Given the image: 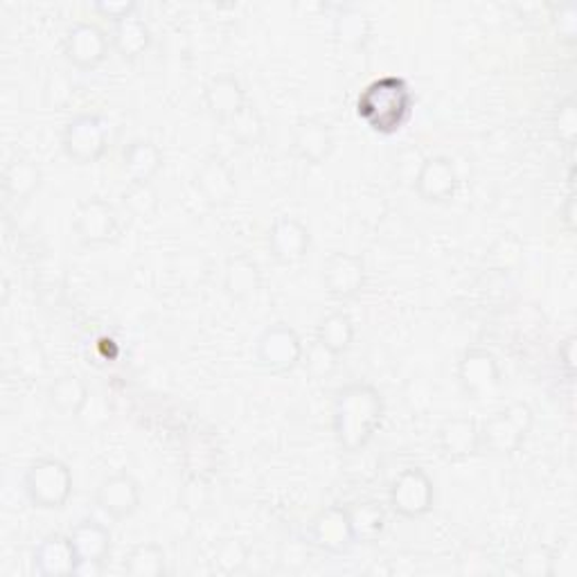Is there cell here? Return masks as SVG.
<instances>
[{
    "label": "cell",
    "instance_id": "cell-11",
    "mask_svg": "<svg viewBox=\"0 0 577 577\" xmlns=\"http://www.w3.org/2000/svg\"><path fill=\"white\" fill-rule=\"evenodd\" d=\"M111 51V36L96 23L77 21L64 36V55L77 70H96L102 66Z\"/></svg>",
    "mask_w": 577,
    "mask_h": 577
},
{
    "label": "cell",
    "instance_id": "cell-7",
    "mask_svg": "<svg viewBox=\"0 0 577 577\" xmlns=\"http://www.w3.org/2000/svg\"><path fill=\"white\" fill-rule=\"evenodd\" d=\"M435 503L433 478L422 467H407L399 471L390 482L388 506L390 510L407 521L424 519Z\"/></svg>",
    "mask_w": 577,
    "mask_h": 577
},
{
    "label": "cell",
    "instance_id": "cell-33",
    "mask_svg": "<svg viewBox=\"0 0 577 577\" xmlns=\"http://www.w3.org/2000/svg\"><path fill=\"white\" fill-rule=\"evenodd\" d=\"M251 548L242 540H224L214 553V568L224 575H235L248 564Z\"/></svg>",
    "mask_w": 577,
    "mask_h": 577
},
{
    "label": "cell",
    "instance_id": "cell-12",
    "mask_svg": "<svg viewBox=\"0 0 577 577\" xmlns=\"http://www.w3.org/2000/svg\"><path fill=\"white\" fill-rule=\"evenodd\" d=\"M307 535H309V544L328 555H345L354 544H357L354 542L347 508L343 506L323 508L312 519V523H309Z\"/></svg>",
    "mask_w": 577,
    "mask_h": 577
},
{
    "label": "cell",
    "instance_id": "cell-19",
    "mask_svg": "<svg viewBox=\"0 0 577 577\" xmlns=\"http://www.w3.org/2000/svg\"><path fill=\"white\" fill-rule=\"evenodd\" d=\"M246 102L248 100L242 81L231 73L214 75L203 88V104L208 113L221 124H226Z\"/></svg>",
    "mask_w": 577,
    "mask_h": 577
},
{
    "label": "cell",
    "instance_id": "cell-18",
    "mask_svg": "<svg viewBox=\"0 0 577 577\" xmlns=\"http://www.w3.org/2000/svg\"><path fill=\"white\" fill-rule=\"evenodd\" d=\"M336 149L334 131L328 122L319 118H307L296 122L291 133V152L298 160L307 165L325 163Z\"/></svg>",
    "mask_w": 577,
    "mask_h": 577
},
{
    "label": "cell",
    "instance_id": "cell-34",
    "mask_svg": "<svg viewBox=\"0 0 577 577\" xmlns=\"http://www.w3.org/2000/svg\"><path fill=\"white\" fill-rule=\"evenodd\" d=\"M557 557L548 548H532L519 559V573L528 577H551L557 573Z\"/></svg>",
    "mask_w": 577,
    "mask_h": 577
},
{
    "label": "cell",
    "instance_id": "cell-8",
    "mask_svg": "<svg viewBox=\"0 0 577 577\" xmlns=\"http://www.w3.org/2000/svg\"><path fill=\"white\" fill-rule=\"evenodd\" d=\"M461 390L474 399V402H485L501 390L503 373L495 354L485 347H469L458 362L456 370Z\"/></svg>",
    "mask_w": 577,
    "mask_h": 577
},
{
    "label": "cell",
    "instance_id": "cell-21",
    "mask_svg": "<svg viewBox=\"0 0 577 577\" xmlns=\"http://www.w3.org/2000/svg\"><path fill=\"white\" fill-rule=\"evenodd\" d=\"M165 165V156L154 141L136 138L131 141L122 154V167L129 184L149 186Z\"/></svg>",
    "mask_w": 577,
    "mask_h": 577
},
{
    "label": "cell",
    "instance_id": "cell-23",
    "mask_svg": "<svg viewBox=\"0 0 577 577\" xmlns=\"http://www.w3.org/2000/svg\"><path fill=\"white\" fill-rule=\"evenodd\" d=\"M224 289L237 302H246L255 298L262 289L259 264L246 253H237L229 257L224 266Z\"/></svg>",
    "mask_w": 577,
    "mask_h": 577
},
{
    "label": "cell",
    "instance_id": "cell-20",
    "mask_svg": "<svg viewBox=\"0 0 577 577\" xmlns=\"http://www.w3.org/2000/svg\"><path fill=\"white\" fill-rule=\"evenodd\" d=\"M79 564L70 535L53 532L34 551V570L41 577H68L75 575Z\"/></svg>",
    "mask_w": 577,
    "mask_h": 577
},
{
    "label": "cell",
    "instance_id": "cell-2",
    "mask_svg": "<svg viewBox=\"0 0 577 577\" xmlns=\"http://www.w3.org/2000/svg\"><path fill=\"white\" fill-rule=\"evenodd\" d=\"M413 113V93L402 77H379L370 81L359 100L357 115L377 133L392 136L402 129Z\"/></svg>",
    "mask_w": 577,
    "mask_h": 577
},
{
    "label": "cell",
    "instance_id": "cell-41",
    "mask_svg": "<svg viewBox=\"0 0 577 577\" xmlns=\"http://www.w3.org/2000/svg\"><path fill=\"white\" fill-rule=\"evenodd\" d=\"M564 224H566L568 233L575 231V199H573V195L568 197V201L564 206Z\"/></svg>",
    "mask_w": 577,
    "mask_h": 577
},
{
    "label": "cell",
    "instance_id": "cell-14",
    "mask_svg": "<svg viewBox=\"0 0 577 577\" xmlns=\"http://www.w3.org/2000/svg\"><path fill=\"white\" fill-rule=\"evenodd\" d=\"M266 244H269V253L278 264L296 266L307 259L309 251H312V233H309L307 224L296 217H278L269 235H266Z\"/></svg>",
    "mask_w": 577,
    "mask_h": 577
},
{
    "label": "cell",
    "instance_id": "cell-16",
    "mask_svg": "<svg viewBox=\"0 0 577 577\" xmlns=\"http://www.w3.org/2000/svg\"><path fill=\"white\" fill-rule=\"evenodd\" d=\"M440 456L450 463H467L482 452L480 424L465 415L447 418L437 429Z\"/></svg>",
    "mask_w": 577,
    "mask_h": 577
},
{
    "label": "cell",
    "instance_id": "cell-15",
    "mask_svg": "<svg viewBox=\"0 0 577 577\" xmlns=\"http://www.w3.org/2000/svg\"><path fill=\"white\" fill-rule=\"evenodd\" d=\"M143 490L141 482L126 471H118L98 485L96 506L111 519L124 521L141 510Z\"/></svg>",
    "mask_w": 577,
    "mask_h": 577
},
{
    "label": "cell",
    "instance_id": "cell-9",
    "mask_svg": "<svg viewBox=\"0 0 577 577\" xmlns=\"http://www.w3.org/2000/svg\"><path fill=\"white\" fill-rule=\"evenodd\" d=\"M73 229L84 246H109L120 237V217L107 199L91 197L79 203Z\"/></svg>",
    "mask_w": 577,
    "mask_h": 577
},
{
    "label": "cell",
    "instance_id": "cell-30",
    "mask_svg": "<svg viewBox=\"0 0 577 577\" xmlns=\"http://www.w3.org/2000/svg\"><path fill=\"white\" fill-rule=\"evenodd\" d=\"M224 126L229 129L231 136L244 147H257V145H262V141L266 136L264 118L257 111V107L251 102H246Z\"/></svg>",
    "mask_w": 577,
    "mask_h": 577
},
{
    "label": "cell",
    "instance_id": "cell-25",
    "mask_svg": "<svg viewBox=\"0 0 577 577\" xmlns=\"http://www.w3.org/2000/svg\"><path fill=\"white\" fill-rule=\"evenodd\" d=\"M48 402L57 413L79 418L91 402V388L79 375L64 373L48 386Z\"/></svg>",
    "mask_w": 577,
    "mask_h": 577
},
{
    "label": "cell",
    "instance_id": "cell-35",
    "mask_svg": "<svg viewBox=\"0 0 577 577\" xmlns=\"http://www.w3.org/2000/svg\"><path fill=\"white\" fill-rule=\"evenodd\" d=\"M304 366L307 373L312 375L314 379H328L336 368H339V357L332 354L330 349H325L321 343H312V347L304 349Z\"/></svg>",
    "mask_w": 577,
    "mask_h": 577
},
{
    "label": "cell",
    "instance_id": "cell-5",
    "mask_svg": "<svg viewBox=\"0 0 577 577\" xmlns=\"http://www.w3.org/2000/svg\"><path fill=\"white\" fill-rule=\"evenodd\" d=\"M304 359V345L300 334L287 323L266 328L255 343V362L269 375H291Z\"/></svg>",
    "mask_w": 577,
    "mask_h": 577
},
{
    "label": "cell",
    "instance_id": "cell-36",
    "mask_svg": "<svg viewBox=\"0 0 577 577\" xmlns=\"http://www.w3.org/2000/svg\"><path fill=\"white\" fill-rule=\"evenodd\" d=\"M555 126H557V136L566 147L575 145L577 136V113H575V102L566 100L559 104V111L555 115Z\"/></svg>",
    "mask_w": 577,
    "mask_h": 577
},
{
    "label": "cell",
    "instance_id": "cell-29",
    "mask_svg": "<svg viewBox=\"0 0 577 577\" xmlns=\"http://www.w3.org/2000/svg\"><path fill=\"white\" fill-rule=\"evenodd\" d=\"M122 568L131 577H163L167 573V553L156 542H141L126 553Z\"/></svg>",
    "mask_w": 577,
    "mask_h": 577
},
{
    "label": "cell",
    "instance_id": "cell-13",
    "mask_svg": "<svg viewBox=\"0 0 577 577\" xmlns=\"http://www.w3.org/2000/svg\"><path fill=\"white\" fill-rule=\"evenodd\" d=\"M418 197L426 203H447L458 195L461 176L452 158L429 156L420 163L413 184Z\"/></svg>",
    "mask_w": 577,
    "mask_h": 577
},
{
    "label": "cell",
    "instance_id": "cell-40",
    "mask_svg": "<svg viewBox=\"0 0 577 577\" xmlns=\"http://www.w3.org/2000/svg\"><path fill=\"white\" fill-rule=\"evenodd\" d=\"M104 570H107V564H100V562H79L75 575H79V577H100V575H104Z\"/></svg>",
    "mask_w": 577,
    "mask_h": 577
},
{
    "label": "cell",
    "instance_id": "cell-26",
    "mask_svg": "<svg viewBox=\"0 0 577 577\" xmlns=\"http://www.w3.org/2000/svg\"><path fill=\"white\" fill-rule=\"evenodd\" d=\"M43 184L41 167L30 158H14L3 171V190L10 201L27 203Z\"/></svg>",
    "mask_w": 577,
    "mask_h": 577
},
{
    "label": "cell",
    "instance_id": "cell-28",
    "mask_svg": "<svg viewBox=\"0 0 577 577\" xmlns=\"http://www.w3.org/2000/svg\"><path fill=\"white\" fill-rule=\"evenodd\" d=\"M354 334H357V330H354L352 317L343 312V309H339V312H332L325 319H321L317 328V343H321L325 349H330L341 359L343 354L349 352L354 343Z\"/></svg>",
    "mask_w": 577,
    "mask_h": 577
},
{
    "label": "cell",
    "instance_id": "cell-17",
    "mask_svg": "<svg viewBox=\"0 0 577 577\" xmlns=\"http://www.w3.org/2000/svg\"><path fill=\"white\" fill-rule=\"evenodd\" d=\"M195 188L203 197V201L212 208H226L237 195L235 169L226 158L217 154L203 158V163L195 171Z\"/></svg>",
    "mask_w": 577,
    "mask_h": 577
},
{
    "label": "cell",
    "instance_id": "cell-32",
    "mask_svg": "<svg viewBox=\"0 0 577 577\" xmlns=\"http://www.w3.org/2000/svg\"><path fill=\"white\" fill-rule=\"evenodd\" d=\"M336 36L343 46L362 48L370 36V21L357 10H343L336 19Z\"/></svg>",
    "mask_w": 577,
    "mask_h": 577
},
{
    "label": "cell",
    "instance_id": "cell-37",
    "mask_svg": "<svg viewBox=\"0 0 577 577\" xmlns=\"http://www.w3.org/2000/svg\"><path fill=\"white\" fill-rule=\"evenodd\" d=\"M93 10L102 16L109 19L111 23H118L131 14L138 12V5L133 0H100V3L93 5Z\"/></svg>",
    "mask_w": 577,
    "mask_h": 577
},
{
    "label": "cell",
    "instance_id": "cell-1",
    "mask_svg": "<svg viewBox=\"0 0 577 577\" xmlns=\"http://www.w3.org/2000/svg\"><path fill=\"white\" fill-rule=\"evenodd\" d=\"M386 418L381 392L366 381L343 386L332 407V431L339 447L347 454L364 452L379 433Z\"/></svg>",
    "mask_w": 577,
    "mask_h": 577
},
{
    "label": "cell",
    "instance_id": "cell-38",
    "mask_svg": "<svg viewBox=\"0 0 577 577\" xmlns=\"http://www.w3.org/2000/svg\"><path fill=\"white\" fill-rule=\"evenodd\" d=\"M557 30H559V36L568 43L575 41V34H577V8L575 5H559L557 8Z\"/></svg>",
    "mask_w": 577,
    "mask_h": 577
},
{
    "label": "cell",
    "instance_id": "cell-39",
    "mask_svg": "<svg viewBox=\"0 0 577 577\" xmlns=\"http://www.w3.org/2000/svg\"><path fill=\"white\" fill-rule=\"evenodd\" d=\"M559 359L566 368V375L568 379L573 377V370H575V336H568L562 345H559Z\"/></svg>",
    "mask_w": 577,
    "mask_h": 577
},
{
    "label": "cell",
    "instance_id": "cell-24",
    "mask_svg": "<svg viewBox=\"0 0 577 577\" xmlns=\"http://www.w3.org/2000/svg\"><path fill=\"white\" fill-rule=\"evenodd\" d=\"M152 46V30L145 23V19L131 14L118 23H113L111 34V48L124 59V62H136L141 59Z\"/></svg>",
    "mask_w": 577,
    "mask_h": 577
},
{
    "label": "cell",
    "instance_id": "cell-4",
    "mask_svg": "<svg viewBox=\"0 0 577 577\" xmlns=\"http://www.w3.org/2000/svg\"><path fill=\"white\" fill-rule=\"evenodd\" d=\"M75 478L70 467L53 456L34 461L23 476V492L38 510H62L73 497Z\"/></svg>",
    "mask_w": 577,
    "mask_h": 577
},
{
    "label": "cell",
    "instance_id": "cell-6",
    "mask_svg": "<svg viewBox=\"0 0 577 577\" xmlns=\"http://www.w3.org/2000/svg\"><path fill=\"white\" fill-rule=\"evenodd\" d=\"M62 149L75 165H96L109 149V124L102 115L79 113L62 131Z\"/></svg>",
    "mask_w": 577,
    "mask_h": 577
},
{
    "label": "cell",
    "instance_id": "cell-10",
    "mask_svg": "<svg viewBox=\"0 0 577 577\" xmlns=\"http://www.w3.org/2000/svg\"><path fill=\"white\" fill-rule=\"evenodd\" d=\"M368 271L362 255L332 253L323 264L325 293L336 302H349L359 298L366 289Z\"/></svg>",
    "mask_w": 577,
    "mask_h": 577
},
{
    "label": "cell",
    "instance_id": "cell-22",
    "mask_svg": "<svg viewBox=\"0 0 577 577\" xmlns=\"http://www.w3.org/2000/svg\"><path fill=\"white\" fill-rule=\"evenodd\" d=\"M70 540L79 562H100V564L109 562L113 537H111V530L98 519L79 521L70 532Z\"/></svg>",
    "mask_w": 577,
    "mask_h": 577
},
{
    "label": "cell",
    "instance_id": "cell-27",
    "mask_svg": "<svg viewBox=\"0 0 577 577\" xmlns=\"http://www.w3.org/2000/svg\"><path fill=\"white\" fill-rule=\"evenodd\" d=\"M347 517L352 523L354 542L357 544H373L377 542L386 530V510L379 501L364 499L347 506Z\"/></svg>",
    "mask_w": 577,
    "mask_h": 577
},
{
    "label": "cell",
    "instance_id": "cell-31",
    "mask_svg": "<svg viewBox=\"0 0 577 577\" xmlns=\"http://www.w3.org/2000/svg\"><path fill=\"white\" fill-rule=\"evenodd\" d=\"M122 206L124 210L136 217V219H154L160 210V195L156 192V188L149 184H129L126 190L122 192Z\"/></svg>",
    "mask_w": 577,
    "mask_h": 577
},
{
    "label": "cell",
    "instance_id": "cell-3",
    "mask_svg": "<svg viewBox=\"0 0 577 577\" xmlns=\"http://www.w3.org/2000/svg\"><path fill=\"white\" fill-rule=\"evenodd\" d=\"M535 426V411L525 402H512L480 424V447L495 458H510L523 450Z\"/></svg>",
    "mask_w": 577,
    "mask_h": 577
}]
</instances>
